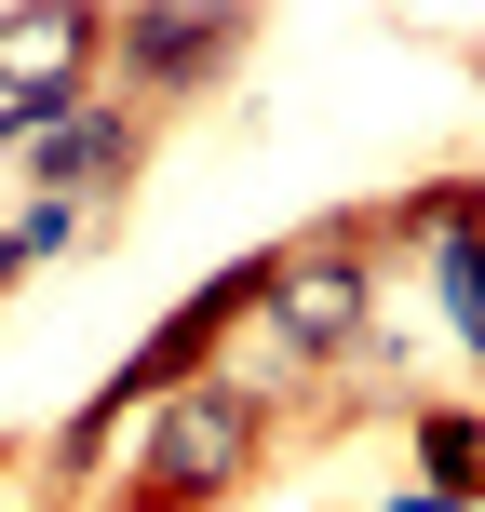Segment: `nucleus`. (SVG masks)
Segmentation results:
<instances>
[{"label": "nucleus", "mask_w": 485, "mask_h": 512, "mask_svg": "<svg viewBox=\"0 0 485 512\" xmlns=\"http://www.w3.org/2000/svg\"><path fill=\"white\" fill-rule=\"evenodd\" d=\"M243 54H256V14H243V0H122V14H108L95 95H122L135 122H176V108H203Z\"/></svg>", "instance_id": "obj_3"}, {"label": "nucleus", "mask_w": 485, "mask_h": 512, "mask_svg": "<svg viewBox=\"0 0 485 512\" xmlns=\"http://www.w3.org/2000/svg\"><path fill=\"white\" fill-rule=\"evenodd\" d=\"M0 512H14V499H0Z\"/></svg>", "instance_id": "obj_12"}, {"label": "nucleus", "mask_w": 485, "mask_h": 512, "mask_svg": "<svg viewBox=\"0 0 485 512\" xmlns=\"http://www.w3.org/2000/svg\"><path fill=\"white\" fill-rule=\"evenodd\" d=\"M14 283H27V243H14V216H0V297H14Z\"/></svg>", "instance_id": "obj_9"}, {"label": "nucleus", "mask_w": 485, "mask_h": 512, "mask_svg": "<svg viewBox=\"0 0 485 512\" xmlns=\"http://www.w3.org/2000/svg\"><path fill=\"white\" fill-rule=\"evenodd\" d=\"M95 68H108V14L95 0H14L0 14V108H81L95 95Z\"/></svg>", "instance_id": "obj_5"}, {"label": "nucleus", "mask_w": 485, "mask_h": 512, "mask_svg": "<svg viewBox=\"0 0 485 512\" xmlns=\"http://www.w3.org/2000/svg\"><path fill=\"white\" fill-rule=\"evenodd\" d=\"M149 149H162V122H135L122 95H81L68 122L41 135V149H27V203H68V216H122V189L149 176Z\"/></svg>", "instance_id": "obj_4"}, {"label": "nucleus", "mask_w": 485, "mask_h": 512, "mask_svg": "<svg viewBox=\"0 0 485 512\" xmlns=\"http://www.w3.org/2000/svg\"><path fill=\"white\" fill-rule=\"evenodd\" d=\"M472 512H485V499H472Z\"/></svg>", "instance_id": "obj_13"}, {"label": "nucleus", "mask_w": 485, "mask_h": 512, "mask_svg": "<svg viewBox=\"0 0 485 512\" xmlns=\"http://www.w3.org/2000/svg\"><path fill=\"white\" fill-rule=\"evenodd\" d=\"M243 337L297 391H364L378 378L391 337H378V243H364V216H324V230L270 243V297H256Z\"/></svg>", "instance_id": "obj_1"}, {"label": "nucleus", "mask_w": 485, "mask_h": 512, "mask_svg": "<svg viewBox=\"0 0 485 512\" xmlns=\"http://www.w3.org/2000/svg\"><path fill=\"white\" fill-rule=\"evenodd\" d=\"M14 459H27V445H14V432H0V472H14Z\"/></svg>", "instance_id": "obj_11"}, {"label": "nucleus", "mask_w": 485, "mask_h": 512, "mask_svg": "<svg viewBox=\"0 0 485 512\" xmlns=\"http://www.w3.org/2000/svg\"><path fill=\"white\" fill-rule=\"evenodd\" d=\"M14 243H27V270H41V256H81V243H108V230L68 216V203H14Z\"/></svg>", "instance_id": "obj_8"}, {"label": "nucleus", "mask_w": 485, "mask_h": 512, "mask_svg": "<svg viewBox=\"0 0 485 512\" xmlns=\"http://www.w3.org/2000/svg\"><path fill=\"white\" fill-rule=\"evenodd\" d=\"M270 445H283V418L256 405L243 378H189V391H162L122 432L95 512H230L256 472H270Z\"/></svg>", "instance_id": "obj_2"}, {"label": "nucleus", "mask_w": 485, "mask_h": 512, "mask_svg": "<svg viewBox=\"0 0 485 512\" xmlns=\"http://www.w3.org/2000/svg\"><path fill=\"white\" fill-rule=\"evenodd\" d=\"M405 445H418V486L432 499H485V405H459V391H432V405H405Z\"/></svg>", "instance_id": "obj_6"}, {"label": "nucleus", "mask_w": 485, "mask_h": 512, "mask_svg": "<svg viewBox=\"0 0 485 512\" xmlns=\"http://www.w3.org/2000/svg\"><path fill=\"white\" fill-rule=\"evenodd\" d=\"M391 512H459V499H432V486H405V499H391Z\"/></svg>", "instance_id": "obj_10"}, {"label": "nucleus", "mask_w": 485, "mask_h": 512, "mask_svg": "<svg viewBox=\"0 0 485 512\" xmlns=\"http://www.w3.org/2000/svg\"><path fill=\"white\" fill-rule=\"evenodd\" d=\"M432 297H445V337H459V351L485 364V216L432 243Z\"/></svg>", "instance_id": "obj_7"}]
</instances>
